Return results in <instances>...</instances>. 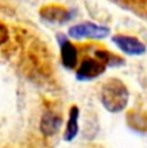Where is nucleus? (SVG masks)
Masks as SVG:
<instances>
[{
	"mask_svg": "<svg viewBox=\"0 0 147 148\" xmlns=\"http://www.w3.org/2000/svg\"><path fill=\"white\" fill-rule=\"evenodd\" d=\"M101 102L104 110L111 113L124 111L129 103V90L119 79H109L101 89Z\"/></svg>",
	"mask_w": 147,
	"mask_h": 148,
	"instance_id": "obj_1",
	"label": "nucleus"
},
{
	"mask_svg": "<svg viewBox=\"0 0 147 148\" xmlns=\"http://www.w3.org/2000/svg\"><path fill=\"white\" fill-rule=\"evenodd\" d=\"M111 30L102 25H95L93 22H84L69 28V36L75 40L92 39V40H102L110 35Z\"/></svg>",
	"mask_w": 147,
	"mask_h": 148,
	"instance_id": "obj_2",
	"label": "nucleus"
},
{
	"mask_svg": "<svg viewBox=\"0 0 147 148\" xmlns=\"http://www.w3.org/2000/svg\"><path fill=\"white\" fill-rule=\"evenodd\" d=\"M107 66L98 58H85L76 71L79 81H92L106 72Z\"/></svg>",
	"mask_w": 147,
	"mask_h": 148,
	"instance_id": "obj_3",
	"label": "nucleus"
},
{
	"mask_svg": "<svg viewBox=\"0 0 147 148\" xmlns=\"http://www.w3.org/2000/svg\"><path fill=\"white\" fill-rule=\"evenodd\" d=\"M112 42L121 52L128 56H142L147 50L145 42H142L139 39L134 38V36L115 35L112 36Z\"/></svg>",
	"mask_w": 147,
	"mask_h": 148,
	"instance_id": "obj_4",
	"label": "nucleus"
},
{
	"mask_svg": "<svg viewBox=\"0 0 147 148\" xmlns=\"http://www.w3.org/2000/svg\"><path fill=\"white\" fill-rule=\"evenodd\" d=\"M39 14L45 22H49V23L62 25L71 19L70 10L61 5H45V7L40 8Z\"/></svg>",
	"mask_w": 147,
	"mask_h": 148,
	"instance_id": "obj_5",
	"label": "nucleus"
},
{
	"mask_svg": "<svg viewBox=\"0 0 147 148\" xmlns=\"http://www.w3.org/2000/svg\"><path fill=\"white\" fill-rule=\"evenodd\" d=\"M62 126V117L54 111L44 112L40 120V132L44 136H53L59 132Z\"/></svg>",
	"mask_w": 147,
	"mask_h": 148,
	"instance_id": "obj_6",
	"label": "nucleus"
},
{
	"mask_svg": "<svg viewBox=\"0 0 147 148\" xmlns=\"http://www.w3.org/2000/svg\"><path fill=\"white\" fill-rule=\"evenodd\" d=\"M59 47H61V61L66 68L72 70L78 64V49L71 41L67 39L59 41Z\"/></svg>",
	"mask_w": 147,
	"mask_h": 148,
	"instance_id": "obj_7",
	"label": "nucleus"
},
{
	"mask_svg": "<svg viewBox=\"0 0 147 148\" xmlns=\"http://www.w3.org/2000/svg\"><path fill=\"white\" fill-rule=\"evenodd\" d=\"M79 116H80V110L78 106H72L69 112V121H67L66 129L63 133V140L71 142L76 138L79 133Z\"/></svg>",
	"mask_w": 147,
	"mask_h": 148,
	"instance_id": "obj_8",
	"label": "nucleus"
},
{
	"mask_svg": "<svg viewBox=\"0 0 147 148\" xmlns=\"http://www.w3.org/2000/svg\"><path fill=\"white\" fill-rule=\"evenodd\" d=\"M126 124L135 132H147V113L139 110H131L126 113Z\"/></svg>",
	"mask_w": 147,
	"mask_h": 148,
	"instance_id": "obj_9",
	"label": "nucleus"
},
{
	"mask_svg": "<svg viewBox=\"0 0 147 148\" xmlns=\"http://www.w3.org/2000/svg\"><path fill=\"white\" fill-rule=\"evenodd\" d=\"M95 56L100 61H102L107 67H112V66H119V64L124 63V59H121L120 57L115 56V54L107 52V50H97Z\"/></svg>",
	"mask_w": 147,
	"mask_h": 148,
	"instance_id": "obj_10",
	"label": "nucleus"
},
{
	"mask_svg": "<svg viewBox=\"0 0 147 148\" xmlns=\"http://www.w3.org/2000/svg\"><path fill=\"white\" fill-rule=\"evenodd\" d=\"M8 40H9V30L4 23L0 22V45L5 44Z\"/></svg>",
	"mask_w": 147,
	"mask_h": 148,
	"instance_id": "obj_11",
	"label": "nucleus"
}]
</instances>
